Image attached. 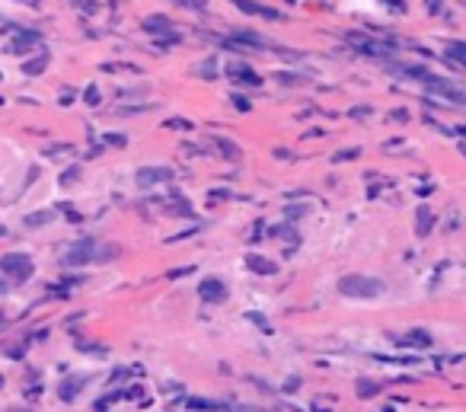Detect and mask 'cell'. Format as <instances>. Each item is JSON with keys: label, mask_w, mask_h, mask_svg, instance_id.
<instances>
[{"label": "cell", "mask_w": 466, "mask_h": 412, "mask_svg": "<svg viewBox=\"0 0 466 412\" xmlns=\"http://www.w3.org/2000/svg\"><path fill=\"white\" fill-rule=\"evenodd\" d=\"M339 291L345 297H377L383 291V285L377 278H364V275H345L339 281Z\"/></svg>", "instance_id": "cell-1"}, {"label": "cell", "mask_w": 466, "mask_h": 412, "mask_svg": "<svg viewBox=\"0 0 466 412\" xmlns=\"http://www.w3.org/2000/svg\"><path fill=\"white\" fill-rule=\"evenodd\" d=\"M0 272H6V275H13V278H29L32 275V259L29 256H19V253H10V256H3L0 259Z\"/></svg>", "instance_id": "cell-2"}, {"label": "cell", "mask_w": 466, "mask_h": 412, "mask_svg": "<svg viewBox=\"0 0 466 412\" xmlns=\"http://www.w3.org/2000/svg\"><path fill=\"white\" fill-rule=\"evenodd\" d=\"M90 259H93V243H90V240L77 243V246H73L71 253L64 256V262H67V265H83V262H90Z\"/></svg>", "instance_id": "cell-3"}, {"label": "cell", "mask_w": 466, "mask_h": 412, "mask_svg": "<svg viewBox=\"0 0 466 412\" xmlns=\"http://www.w3.org/2000/svg\"><path fill=\"white\" fill-rule=\"evenodd\" d=\"M425 80H428V86H431V90H437V93H441V96H450V99H454L457 106H463V103H466V96H463L460 90H457V86H450L447 80H434V77H431V74H428V77H425Z\"/></svg>", "instance_id": "cell-4"}, {"label": "cell", "mask_w": 466, "mask_h": 412, "mask_svg": "<svg viewBox=\"0 0 466 412\" xmlns=\"http://www.w3.org/2000/svg\"><path fill=\"white\" fill-rule=\"evenodd\" d=\"M173 173L166 170V166H153V170H141L138 173V182L141 186H153V182H160V179H170Z\"/></svg>", "instance_id": "cell-5"}, {"label": "cell", "mask_w": 466, "mask_h": 412, "mask_svg": "<svg viewBox=\"0 0 466 412\" xmlns=\"http://www.w3.org/2000/svg\"><path fill=\"white\" fill-rule=\"evenodd\" d=\"M351 42H355L361 51H370V55H387V51H393L390 45H383V42H374V38H358V36H351Z\"/></svg>", "instance_id": "cell-6"}, {"label": "cell", "mask_w": 466, "mask_h": 412, "mask_svg": "<svg viewBox=\"0 0 466 412\" xmlns=\"http://www.w3.org/2000/svg\"><path fill=\"white\" fill-rule=\"evenodd\" d=\"M224 285H220L217 278H208L205 285H201V297H205V300H224Z\"/></svg>", "instance_id": "cell-7"}, {"label": "cell", "mask_w": 466, "mask_h": 412, "mask_svg": "<svg viewBox=\"0 0 466 412\" xmlns=\"http://www.w3.org/2000/svg\"><path fill=\"white\" fill-rule=\"evenodd\" d=\"M230 77H236V80H243V83H259V74L252 71V67H246V64H230Z\"/></svg>", "instance_id": "cell-8"}, {"label": "cell", "mask_w": 466, "mask_h": 412, "mask_svg": "<svg viewBox=\"0 0 466 412\" xmlns=\"http://www.w3.org/2000/svg\"><path fill=\"white\" fill-rule=\"evenodd\" d=\"M240 10H246V13H252V16H268V19H278V13L275 10H265V6H259V3H252V0H233Z\"/></svg>", "instance_id": "cell-9"}, {"label": "cell", "mask_w": 466, "mask_h": 412, "mask_svg": "<svg viewBox=\"0 0 466 412\" xmlns=\"http://www.w3.org/2000/svg\"><path fill=\"white\" fill-rule=\"evenodd\" d=\"M45 67H48V55H38V58H32V61H26V64H23V74H26V77H38Z\"/></svg>", "instance_id": "cell-10"}, {"label": "cell", "mask_w": 466, "mask_h": 412, "mask_svg": "<svg viewBox=\"0 0 466 412\" xmlns=\"http://www.w3.org/2000/svg\"><path fill=\"white\" fill-rule=\"evenodd\" d=\"M144 29H147V32H170L173 23H170L166 16H150V19L144 23Z\"/></svg>", "instance_id": "cell-11"}, {"label": "cell", "mask_w": 466, "mask_h": 412, "mask_svg": "<svg viewBox=\"0 0 466 412\" xmlns=\"http://www.w3.org/2000/svg\"><path fill=\"white\" fill-rule=\"evenodd\" d=\"M51 221V211H38V214H29L26 218V227H42V224H48Z\"/></svg>", "instance_id": "cell-12"}, {"label": "cell", "mask_w": 466, "mask_h": 412, "mask_svg": "<svg viewBox=\"0 0 466 412\" xmlns=\"http://www.w3.org/2000/svg\"><path fill=\"white\" fill-rule=\"evenodd\" d=\"M249 265H252L255 272H275V265H272V262H259V259H249Z\"/></svg>", "instance_id": "cell-13"}, {"label": "cell", "mask_w": 466, "mask_h": 412, "mask_svg": "<svg viewBox=\"0 0 466 412\" xmlns=\"http://www.w3.org/2000/svg\"><path fill=\"white\" fill-rule=\"evenodd\" d=\"M83 96H86V103H90V106H99V90H96V86H86Z\"/></svg>", "instance_id": "cell-14"}, {"label": "cell", "mask_w": 466, "mask_h": 412, "mask_svg": "<svg viewBox=\"0 0 466 412\" xmlns=\"http://www.w3.org/2000/svg\"><path fill=\"white\" fill-rule=\"evenodd\" d=\"M77 176H80V170L73 166V170H67L64 176H61V182H64V186H71V182H77Z\"/></svg>", "instance_id": "cell-15"}, {"label": "cell", "mask_w": 466, "mask_h": 412, "mask_svg": "<svg viewBox=\"0 0 466 412\" xmlns=\"http://www.w3.org/2000/svg\"><path fill=\"white\" fill-rule=\"evenodd\" d=\"M182 6H192V10H205L208 6V0H179Z\"/></svg>", "instance_id": "cell-16"}, {"label": "cell", "mask_w": 466, "mask_h": 412, "mask_svg": "<svg viewBox=\"0 0 466 412\" xmlns=\"http://www.w3.org/2000/svg\"><path fill=\"white\" fill-rule=\"evenodd\" d=\"M428 227H431V214H428V208H422V230L418 233H428Z\"/></svg>", "instance_id": "cell-17"}]
</instances>
